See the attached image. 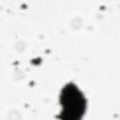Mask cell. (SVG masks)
<instances>
[{"label": "cell", "instance_id": "1", "mask_svg": "<svg viewBox=\"0 0 120 120\" xmlns=\"http://www.w3.org/2000/svg\"><path fill=\"white\" fill-rule=\"evenodd\" d=\"M61 120H81L86 107L85 98L76 85L70 83L64 87L60 96Z\"/></svg>", "mask_w": 120, "mask_h": 120}]
</instances>
